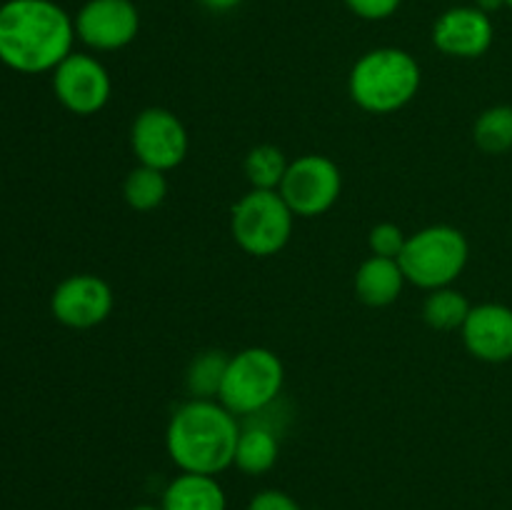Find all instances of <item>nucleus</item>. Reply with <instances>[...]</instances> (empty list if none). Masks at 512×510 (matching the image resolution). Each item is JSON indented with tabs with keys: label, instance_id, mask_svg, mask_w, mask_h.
<instances>
[{
	"label": "nucleus",
	"instance_id": "f257e3e1",
	"mask_svg": "<svg viewBox=\"0 0 512 510\" xmlns=\"http://www.w3.org/2000/svg\"><path fill=\"white\" fill-rule=\"evenodd\" d=\"M75 38V20L53 0L0 5V63L15 73L55 70L73 53Z\"/></svg>",
	"mask_w": 512,
	"mask_h": 510
},
{
	"label": "nucleus",
	"instance_id": "f03ea898",
	"mask_svg": "<svg viewBox=\"0 0 512 510\" xmlns=\"http://www.w3.org/2000/svg\"><path fill=\"white\" fill-rule=\"evenodd\" d=\"M238 438V415L218 400L193 398L170 418L165 445L183 473L218 475L233 465Z\"/></svg>",
	"mask_w": 512,
	"mask_h": 510
},
{
	"label": "nucleus",
	"instance_id": "7ed1b4c3",
	"mask_svg": "<svg viewBox=\"0 0 512 510\" xmlns=\"http://www.w3.org/2000/svg\"><path fill=\"white\" fill-rule=\"evenodd\" d=\"M420 65L408 50L375 48L353 65L348 78L355 105L375 115L405 108L420 90Z\"/></svg>",
	"mask_w": 512,
	"mask_h": 510
},
{
	"label": "nucleus",
	"instance_id": "20e7f679",
	"mask_svg": "<svg viewBox=\"0 0 512 510\" xmlns=\"http://www.w3.org/2000/svg\"><path fill=\"white\" fill-rule=\"evenodd\" d=\"M470 258L468 238L453 225H430L408 235L398 263L405 280L418 288L438 290L460 278Z\"/></svg>",
	"mask_w": 512,
	"mask_h": 510
},
{
	"label": "nucleus",
	"instance_id": "39448f33",
	"mask_svg": "<svg viewBox=\"0 0 512 510\" xmlns=\"http://www.w3.org/2000/svg\"><path fill=\"white\" fill-rule=\"evenodd\" d=\"M283 383V360L273 350L245 348L228 360L218 400L233 415H258L278 400Z\"/></svg>",
	"mask_w": 512,
	"mask_h": 510
},
{
	"label": "nucleus",
	"instance_id": "423d86ee",
	"mask_svg": "<svg viewBox=\"0 0 512 510\" xmlns=\"http://www.w3.org/2000/svg\"><path fill=\"white\" fill-rule=\"evenodd\" d=\"M295 213L278 190H250L233 205L230 233L235 243L255 258L278 255L293 235Z\"/></svg>",
	"mask_w": 512,
	"mask_h": 510
},
{
	"label": "nucleus",
	"instance_id": "0eeeda50",
	"mask_svg": "<svg viewBox=\"0 0 512 510\" xmlns=\"http://www.w3.org/2000/svg\"><path fill=\"white\" fill-rule=\"evenodd\" d=\"M343 175L340 168L325 155H303L288 165L278 193L298 218H318L328 213L340 198Z\"/></svg>",
	"mask_w": 512,
	"mask_h": 510
},
{
	"label": "nucleus",
	"instance_id": "6e6552de",
	"mask_svg": "<svg viewBox=\"0 0 512 510\" xmlns=\"http://www.w3.org/2000/svg\"><path fill=\"white\" fill-rule=\"evenodd\" d=\"M130 145L140 165L155 170L178 168L188 155V130L183 120L165 108H145L130 128Z\"/></svg>",
	"mask_w": 512,
	"mask_h": 510
},
{
	"label": "nucleus",
	"instance_id": "1a4fd4ad",
	"mask_svg": "<svg viewBox=\"0 0 512 510\" xmlns=\"http://www.w3.org/2000/svg\"><path fill=\"white\" fill-rule=\"evenodd\" d=\"M53 93L70 113L95 115L108 105L113 83L98 58L85 53H70L53 70Z\"/></svg>",
	"mask_w": 512,
	"mask_h": 510
},
{
	"label": "nucleus",
	"instance_id": "9d476101",
	"mask_svg": "<svg viewBox=\"0 0 512 510\" xmlns=\"http://www.w3.org/2000/svg\"><path fill=\"white\" fill-rule=\"evenodd\" d=\"M113 290L103 278L90 273H78L65 278L50 298V310L55 320L65 328L85 330L95 328L113 313Z\"/></svg>",
	"mask_w": 512,
	"mask_h": 510
},
{
	"label": "nucleus",
	"instance_id": "9b49d317",
	"mask_svg": "<svg viewBox=\"0 0 512 510\" xmlns=\"http://www.w3.org/2000/svg\"><path fill=\"white\" fill-rule=\"evenodd\" d=\"M140 13L133 0H88L75 15V35L93 50H120L135 40Z\"/></svg>",
	"mask_w": 512,
	"mask_h": 510
},
{
	"label": "nucleus",
	"instance_id": "f8f14e48",
	"mask_svg": "<svg viewBox=\"0 0 512 510\" xmlns=\"http://www.w3.org/2000/svg\"><path fill=\"white\" fill-rule=\"evenodd\" d=\"M493 38V20L475 5H458V8L445 10L433 25L435 48L450 58H480L490 50Z\"/></svg>",
	"mask_w": 512,
	"mask_h": 510
},
{
	"label": "nucleus",
	"instance_id": "ddd939ff",
	"mask_svg": "<svg viewBox=\"0 0 512 510\" xmlns=\"http://www.w3.org/2000/svg\"><path fill=\"white\" fill-rule=\"evenodd\" d=\"M460 330H463L465 348L473 358L485 363L512 360V308L508 305H473Z\"/></svg>",
	"mask_w": 512,
	"mask_h": 510
},
{
	"label": "nucleus",
	"instance_id": "4468645a",
	"mask_svg": "<svg viewBox=\"0 0 512 510\" xmlns=\"http://www.w3.org/2000/svg\"><path fill=\"white\" fill-rule=\"evenodd\" d=\"M405 280L403 268L393 258H378L370 255L355 273V293L370 308H385L395 303L403 293Z\"/></svg>",
	"mask_w": 512,
	"mask_h": 510
},
{
	"label": "nucleus",
	"instance_id": "2eb2a0df",
	"mask_svg": "<svg viewBox=\"0 0 512 510\" xmlns=\"http://www.w3.org/2000/svg\"><path fill=\"white\" fill-rule=\"evenodd\" d=\"M163 510H228L223 485L215 475L180 473L163 493Z\"/></svg>",
	"mask_w": 512,
	"mask_h": 510
},
{
	"label": "nucleus",
	"instance_id": "dca6fc26",
	"mask_svg": "<svg viewBox=\"0 0 512 510\" xmlns=\"http://www.w3.org/2000/svg\"><path fill=\"white\" fill-rule=\"evenodd\" d=\"M280 453L278 433L263 423H253L240 428L238 448H235L233 465H238L245 475H263L275 465Z\"/></svg>",
	"mask_w": 512,
	"mask_h": 510
},
{
	"label": "nucleus",
	"instance_id": "f3484780",
	"mask_svg": "<svg viewBox=\"0 0 512 510\" xmlns=\"http://www.w3.org/2000/svg\"><path fill=\"white\" fill-rule=\"evenodd\" d=\"M123 198L138 213H148L163 205L168 198V178L163 170L148 168V165H138L128 173L123 183Z\"/></svg>",
	"mask_w": 512,
	"mask_h": 510
},
{
	"label": "nucleus",
	"instance_id": "a211bd4d",
	"mask_svg": "<svg viewBox=\"0 0 512 510\" xmlns=\"http://www.w3.org/2000/svg\"><path fill=\"white\" fill-rule=\"evenodd\" d=\"M470 308L473 305L468 303V298L460 290H453L448 285V288L430 290V295L423 303V318L430 328L448 333V330L463 328V323L470 315Z\"/></svg>",
	"mask_w": 512,
	"mask_h": 510
},
{
	"label": "nucleus",
	"instance_id": "6ab92c4d",
	"mask_svg": "<svg viewBox=\"0 0 512 510\" xmlns=\"http://www.w3.org/2000/svg\"><path fill=\"white\" fill-rule=\"evenodd\" d=\"M288 160L278 145H255L245 155V178L255 190H280L285 173H288Z\"/></svg>",
	"mask_w": 512,
	"mask_h": 510
},
{
	"label": "nucleus",
	"instance_id": "aec40b11",
	"mask_svg": "<svg viewBox=\"0 0 512 510\" xmlns=\"http://www.w3.org/2000/svg\"><path fill=\"white\" fill-rule=\"evenodd\" d=\"M228 360L230 358H225V353H218V350H208V353H200L198 358H193L188 375H185L190 395L203 400H218Z\"/></svg>",
	"mask_w": 512,
	"mask_h": 510
},
{
	"label": "nucleus",
	"instance_id": "412c9836",
	"mask_svg": "<svg viewBox=\"0 0 512 510\" xmlns=\"http://www.w3.org/2000/svg\"><path fill=\"white\" fill-rule=\"evenodd\" d=\"M475 143L483 153L503 155L512 148V108L510 105H493L483 110L475 120Z\"/></svg>",
	"mask_w": 512,
	"mask_h": 510
},
{
	"label": "nucleus",
	"instance_id": "4be33fe9",
	"mask_svg": "<svg viewBox=\"0 0 512 510\" xmlns=\"http://www.w3.org/2000/svg\"><path fill=\"white\" fill-rule=\"evenodd\" d=\"M405 243H408V235H405L403 228L395 223H378L368 235L370 253L378 255V258L398 260Z\"/></svg>",
	"mask_w": 512,
	"mask_h": 510
},
{
	"label": "nucleus",
	"instance_id": "5701e85b",
	"mask_svg": "<svg viewBox=\"0 0 512 510\" xmlns=\"http://www.w3.org/2000/svg\"><path fill=\"white\" fill-rule=\"evenodd\" d=\"M350 13L363 20H385L400 8L403 0H343Z\"/></svg>",
	"mask_w": 512,
	"mask_h": 510
},
{
	"label": "nucleus",
	"instance_id": "b1692460",
	"mask_svg": "<svg viewBox=\"0 0 512 510\" xmlns=\"http://www.w3.org/2000/svg\"><path fill=\"white\" fill-rule=\"evenodd\" d=\"M248 510H300V505L283 490H263L250 500Z\"/></svg>",
	"mask_w": 512,
	"mask_h": 510
},
{
	"label": "nucleus",
	"instance_id": "393cba45",
	"mask_svg": "<svg viewBox=\"0 0 512 510\" xmlns=\"http://www.w3.org/2000/svg\"><path fill=\"white\" fill-rule=\"evenodd\" d=\"M200 3H203L208 10H213V13H228V10L238 8L243 0H200Z\"/></svg>",
	"mask_w": 512,
	"mask_h": 510
},
{
	"label": "nucleus",
	"instance_id": "a878e982",
	"mask_svg": "<svg viewBox=\"0 0 512 510\" xmlns=\"http://www.w3.org/2000/svg\"><path fill=\"white\" fill-rule=\"evenodd\" d=\"M505 0H475V8H480L483 13H495L498 8H503Z\"/></svg>",
	"mask_w": 512,
	"mask_h": 510
},
{
	"label": "nucleus",
	"instance_id": "bb28decb",
	"mask_svg": "<svg viewBox=\"0 0 512 510\" xmlns=\"http://www.w3.org/2000/svg\"><path fill=\"white\" fill-rule=\"evenodd\" d=\"M130 510H163V508H160V505H135V508Z\"/></svg>",
	"mask_w": 512,
	"mask_h": 510
},
{
	"label": "nucleus",
	"instance_id": "cd10ccee",
	"mask_svg": "<svg viewBox=\"0 0 512 510\" xmlns=\"http://www.w3.org/2000/svg\"><path fill=\"white\" fill-rule=\"evenodd\" d=\"M505 5H508V8H512V0H505Z\"/></svg>",
	"mask_w": 512,
	"mask_h": 510
}]
</instances>
